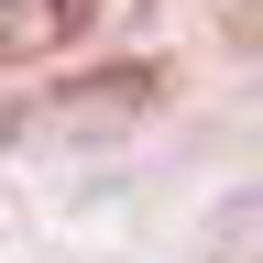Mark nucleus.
<instances>
[{"label": "nucleus", "instance_id": "nucleus-1", "mask_svg": "<svg viewBox=\"0 0 263 263\" xmlns=\"http://www.w3.org/2000/svg\"><path fill=\"white\" fill-rule=\"evenodd\" d=\"M88 22V0H0V55H55Z\"/></svg>", "mask_w": 263, "mask_h": 263}]
</instances>
